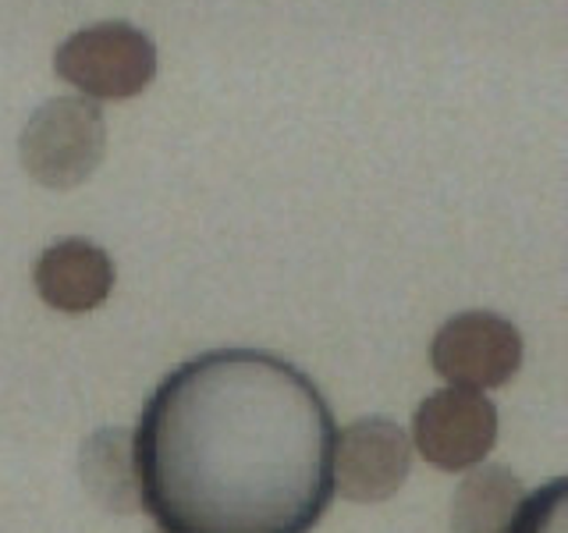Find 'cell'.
Returning a JSON list of instances; mask_svg holds the SVG:
<instances>
[{
    "instance_id": "6da1fadb",
    "label": "cell",
    "mask_w": 568,
    "mask_h": 533,
    "mask_svg": "<svg viewBox=\"0 0 568 533\" xmlns=\"http://www.w3.org/2000/svg\"><path fill=\"white\" fill-rule=\"evenodd\" d=\"M337 426L295 363L213 349L168 373L132 431L139 505L160 533H313Z\"/></svg>"
},
{
    "instance_id": "7a4b0ae2",
    "label": "cell",
    "mask_w": 568,
    "mask_h": 533,
    "mask_svg": "<svg viewBox=\"0 0 568 533\" xmlns=\"http://www.w3.org/2000/svg\"><path fill=\"white\" fill-rule=\"evenodd\" d=\"M106 150L103 111L89 97H53L26 121L18 153L29 178L47 189H75L93 178Z\"/></svg>"
},
{
    "instance_id": "3957f363",
    "label": "cell",
    "mask_w": 568,
    "mask_h": 533,
    "mask_svg": "<svg viewBox=\"0 0 568 533\" xmlns=\"http://www.w3.org/2000/svg\"><path fill=\"white\" fill-rule=\"evenodd\" d=\"M53 71L89 100H129L156 79V47L129 22H100L68 36Z\"/></svg>"
},
{
    "instance_id": "277c9868",
    "label": "cell",
    "mask_w": 568,
    "mask_h": 533,
    "mask_svg": "<svg viewBox=\"0 0 568 533\" xmlns=\"http://www.w3.org/2000/svg\"><path fill=\"white\" fill-rule=\"evenodd\" d=\"M430 363L452 388H501L523 366V334L511 320L487 310L455 313L434 334Z\"/></svg>"
},
{
    "instance_id": "5b68a950",
    "label": "cell",
    "mask_w": 568,
    "mask_h": 533,
    "mask_svg": "<svg viewBox=\"0 0 568 533\" xmlns=\"http://www.w3.org/2000/svg\"><path fill=\"white\" fill-rule=\"evenodd\" d=\"M413 449L437 470H473L479 466L497 441V405L484 391L440 388L416 405Z\"/></svg>"
},
{
    "instance_id": "8992f818",
    "label": "cell",
    "mask_w": 568,
    "mask_h": 533,
    "mask_svg": "<svg viewBox=\"0 0 568 533\" xmlns=\"http://www.w3.org/2000/svg\"><path fill=\"white\" fill-rule=\"evenodd\" d=\"M413 470V441L395 420L366 416L348 423L334 441V491L359 505L387 502Z\"/></svg>"
},
{
    "instance_id": "52a82bcc",
    "label": "cell",
    "mask_w": 568,
    "mask_h": 533,
    "mask_svg": "<svg viewBox=\"0 0 568 533\" xmlns=\"http://www.w3.org/2000/svg\"><path fill=\"white\" fill-rule=\"evenodd\" d=\"M36 292L61 313H89L106 302L114 289V263L106 249L85 239H61L36 260Z\"/></svg>"
},
{
    "instance_id": "ba28073f",
    "label": "cell",
    "mask_w": 568,
    "mask_h": 533,
    "mask_svg": "<svg viewBox=\"0 0 568 533\" xmlns=\"http://www.w3.org/2000/svg\"><path fill=\"white\" fill-rule=\"evenodd\" d=\"M79 473L85 494L103 512L132 515L139 512V480H135V449L129 426H103L89 434L79 452Z\"/></svg>"
},
{
    "instance_id": "9c48e42d",
    "label": "cell",
    "mask_w": 568,
    "mask_h": 533,
    "mask_svg": "<svg viewBox=\"0 0 568 533\" xmlns=\"http://www.w3.org/2000/svg\"><path fill=\"white\" fill-rule=\"evenodd\" d=\"M523 502L519 476L497 462H479L452 494V533H505Z\"/></svg>"
},
{
    "instance_id": "30bf717a",
    "label": "cell",
    "mask_w": 568,
    "mask_h": 533,
    "mask_svg": "<svg viewBox=\"0 0 568 533\" xmlns=\"http://www.w3.org/2000/svg\"><path fill=\"white\" fill-rule=\"evenodd\" d=\"M505 533H568V484L550 480L537 494H526Z\"/></svg>"
}]
</instances>
